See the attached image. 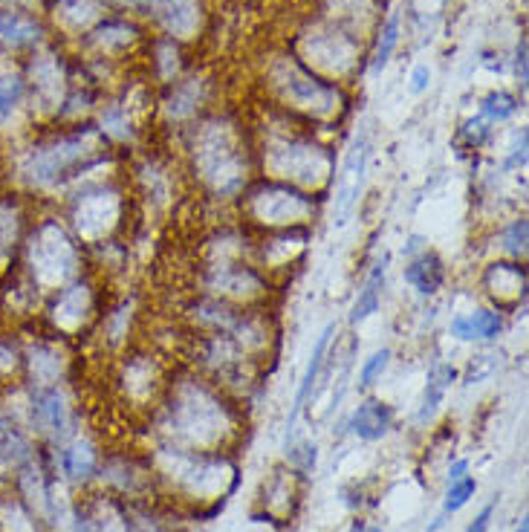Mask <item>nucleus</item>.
<instances>
[{"mask_svg":"<svg viewBox=\"0 0 529 532\" xmlns=\"http://www.w3.org/2000/svg\"><path fill=\"white\" fill-rule=\"evenodd\" d=\"M443 524H446V515H440V518H434V521H431V527H428V530H425V532H440V530H443Z\"/></svg>","mask_w":529,"mask_h":532,"instance_id":"obj_38","label":"nucleus"},{"mask_svg":"<svg viewBox=\"0 0 529 532\" xmlns=\"http://www.w3.org/2000/svg\"><path fill=\"white\" fill-rule=\"evenodd\" d=\"M24 339V379L21 385H67L70 356L67 342L47 333L41 324Z\"/></svg>","mask_w":529,"mask_h":532,"instance_id":"obj_11","label":"nucleus"},{"mask_svg":"<svg viewBox=\"0 0 529 532\" xmlns=\"http://www.w3.org/2000/svg\"><path fill=\"white\" fill-rule=\"evenodd\" d=\"M483 287L503 313L527 298V269L518 261H495L483 272Z\"/></svg>","mask_w":529,"mask_h":532,"instance_id":"obj_16","label":"nucleus"},{"mask_svg":"<svg viewBox=\"0 0 529 532\" xmlns=\"http://www.w3.org/2000/svg\"><path fill=\"white\" fill-rule=\"evenodd\" d=\"M24 379V339L15 327H0V388L9 391Z\"/></svg>","mask_w":529,"mask_h":532,"instance_id":"obj_23","label":"nucleus"},{"mask_svg":"<svg viewBox=\"0 0 529 532\" xmlns=\"http://www.w3.org/2000/svg\"><path fill=\"white\" fill-rule=\"evenodd\" d=\"M32 0H0V9H27Z\"/></svg>","mask_w":529,"mask_h":532,"instance_id":"obj_36","label":"nucleus"},{"mask_svg":"<svg viewBox=\"0 0 529 532\" xmlns=\"http://www.w3.org/2000/svg\"><path fill=\"white\" fill-rule=\"evenodd\" d=\"M527 229H529V223L524 214H521V217H515V220L503 229L501 249L509 255V258H515V261L527 255Z\"/></svg>","mask_w":529,"mask_h":532,"instance_id":"obj_29","label":"nucleus"},{"mask_svg":"<svg viewBox=\"0 0 529 532\" xmlns=\"http://www.w3.org/2000/svg\"><path fill=\"white\" fill-rule=\"evenodd\" d=\"M368 157H371V139H368V131L356 133L350 151L342 162V171L336 177V188H333V223L336 226H344L347 217L356 209V200L362 194V186H365V171H368Z\"/></svg>","mask_w":529,"mask_h":532,"instance_id":"obj_14","label":"nucleus"},{"mask_svg":"<svg viewBox=\"0 0 529 532\" xmlns=\"http://www.w3.org/2000/svg\"><path fill=\"white\" fill-rule=\"evenodd\" d=\"M344 426L362 443H376V440L388 437V431L394 428V408L379 399H365L353 408V414L347 417Z\"/></svg>","mask_w":529,"mask_h":532,"instance_id":"obj_19","label":"nucleus"},{"mask_svg":"<svg viewBox=\"0 0 529 532\" xmlns=\"http://www.w3.org/2000/svg\"><path fill=\"white\" fill-rule=\"evenodd\" d=\"M125 397L133 399L136 405H151L157 402L159 391L165 388L162 382V371H159L157 359L148 353H131L122 365V376H119ZM154 408V405H151Z\"/></svg>","mask_w":529,"mask_h":532,"instance_id":"obj_15","label":"nucleus"},{"mask_svg":"<svg viewBox=\"0 0 529 532\" xmlns=\"http://www.w3.org/2000/svg\"><path fill=\"white\" fill-rule=\"evenodd\" d=\"M105 162L99 131L90 125L76 131H55L29 142L12 162V188L24 191L27 197L53 194L64 186L76 183L81 171L96 168Z\"/></svg>","mask_w":529,"mask_h":532,"instance_id":"obj_2","label":"nucleus"},{"mask_svg":"<svg viewBox=\"0 0 529 532\" xmlns=\"http://www.w3.org/2000/svg\"><path fill=\"white\" fill-rule=\"evenodd\" d=\"M18 269L47 298L84 275V246L61 214H35L24 238Z\"/></svg>","mask_w":529,"mask_h":532,"instance_id":"obj_3","label":"nucleus"},{"mask_svg":"<svg viewBox=\"0 0 529 532\" xmlns=\"http://www.w3.org/2000/svg\"><path fill=\"white\" fill-rule=\"evenodd\" d=\"M492 515H495V501H492V504H486L480 512H477V518L469 524V527H466V532H489Z\"/></svg>","mask_w":529,"mask_h":532,"instance_id":"obj_32","label":"nucleus"},{"mask_svg":"<svg viewBox=\"0 0 529 532\" xmlns=\"http://www.w3.org/2000/svg\"><path fill=\"white\" fill-rule=\"evenodd\" d=\"M266 168L272 171L269 180H281L290 186L313 191L324 186L333 174V154L307 139L278 142L266 151Z\"/></svg>","mask_w":529,"mask_h":532,"instance_id":"obj_10","label":"nucleus"},{"mask_svg":"<svg viewBox=\"0 0 529 532\" xmlns=\"http://www.w3.org/2000/svg\"><path fill=\"white\" fill-rule=\"evenodd\" d=\"M518 99L512 96V93H489L486 99H483V105H480V116L483 119H489V122H506L509 116H515L518 113Z\"/></svg>","mask_w":529,"mask_h":532,"instance_id":"obj_28","label":"nucleus"},{"mask_svg":"<svg viewBox=\"0 0 529 532\" xmlns=\"http://www.w3.org/2000/svg\"><path fill=\"white\" fill-rule=\"evenodd\" d=\"M515 532H529V518H527V515L521 518V524L515 527Z\"/></svg>","mask_w":529,"mask_h":532,"instance_id":"obj_41","label":"nucleus"},{"mask_svg":"<svg viewBox=\"0 0 529 532\" xmlns=\"http://www.w3.org/2000/svg\"><path fill=\"white\" fill-rule=\"evenodd\" d=\"M32 197L12 186L0 188V281H6L21 266L24 238L32 223Z\"/></svg>","mask_w":529,"mask_h":532,"instance_id":"obj_12","label":"nucleus"},{"mask_svg":"<svg viewBox=\"0 0 529 532\" xmlns=\"http://www.w3.org/2000/svg\"><path fill=\"white\" fill-rule=\"evenodd\" d=\"M6 475H9V469H6V463H3V457H0V486H6Z\"/></svg>","mask_w":529,"mask_h":532,"instance_id":"obj_40","label":"nucleus"},{"mask_svg":"<svg viewBox=\"0 0 529 532\" xmlns=\"http://www.w3.org/2000/svg\"><path fill=\"white\" fill-rule=\"evenodd\" d=\"M449 333L457 342H495L503 333V313L492 307H480L475 313L454 316Z\"/></svg>","mask_w":529,"mask_h":532,"instance_id":"obj_20","label":"nucleus"},{"mask_svg":"<svg viewBox=\"0 0 529 532\" xmlns=\"http://www.w3.org/2000/svg\"><path fill=\"white\" fill-rule=\"evenodd\" d=\"M21 405H9L27 431L50 449L61 446L76 434V405L64 385H18Z\"/></svg>","mask_w":529,"mask_h":532,"instance_id":"obj_5","label":"nucleus"},{"mask_svg":"<svg viewBox=\"0 0 529 532\" xmlns=\"http://www.w3.org/2000/svg\"><path fill=\"white\" fill-rule=\"evenodd\" d=\"M454 379H457V371H454L451 365H443V362H434V365H431V371L425 376V391L423 399H420V411H417V420H420V423H428V420L440 411V405H443V399L449 394Z\"/></svg>","mask_w":529,"mask_h":532,"instance_id":"obj_24","label":"nucleus"},{"mask_svg":"<svg viewBox=\"0 0 529 532\" xmlns=\"http://www.w3.org/2000/svg\"><path fill=\"white\" fill-rule=\"evenodd\" d=\"M405 284L417 295L428 298V295H434L446 284V264L440 261L437 252L425 249L420 255H414L405 266Z\"/></svg>","mask_w":529,"mask_h":532,"instance_id":"obj_21","label":"nucleus"},{"mask_svg":"<svg viewBox=\"0 0 529 532\" xmlns=\"http://www.w3.org/2000/svg\"><path fill=\"white\" fill-rule=\"evenodd\" d=\"M347 532H368V524H365V521H353Z\"/></svg>","mask_w":529,"mask_h":532,"instance_id":"obj_39","label":"nucleus"},{"mask_svg":"<svg viewBox=\"0 0 529 532\" xmlns=\"http://www.w3.org/2000/svg\"><path fill=\"white\" fill-rule=\"evenodd\" d=\"M151 469L157 480L171 483V489H177L180 498L194 504H206V501L226 504L240 483L238 463H232L226 452H191L165 440Z\"/></svg>","mask_w":529,"mask_h":532,"instance_id":"obj_4","label":"nucleus"},{"mask_svg":"<svg viewBox=\"0 0 529 532\" xmlns=\"http://www.w3.org/2000/svg\"><path fill=\"white\" fill-rule=\"evenodd\" d=\"M102 449L93 437L87 434H73L70 440H64L61 446L50 449L53 460V472L70 486H90L93 480H99V466H102Z\"/></svg>","mask_w":529,"mask_h":532,"instance_id":"obj_13","label":"nucleus"},{"mask_svg":"<svg viewBox=\"0 0 529 532\" xmlns=\"http://www.w3.org/2000/svg\"><path fill=\"white\" fill-rule=\"evenodd\" d=\"M391 359H394V350L391 347H379V350H373L371 356L362 362V368H359V388H373L385 371H388V365H391Z\"/></svg>","mask_w":529,"mask_h":532,"instance_id":"obj_27","label":"nucleus"},{"mask_svg":"<svg viewBox=\"0 0 529 532\" xmlns=\"http://www.w3.org/2000/svg\"><path fill=\"white\" fill-rule=\"evenodd\" d=\"M102 313L105 310L99 307L96 284L87 275H79L76 281L64 284L61 290L44 298L38 321L47 333L58 336L61 342H73L84 333H90V327L102 319Z\"/></svg>","mask_w":529,"mask_h":532,"instance_id":"obj_8","label":"nucleus"},{"mask_svg":"<svg viewBox=\"0 0 529 532\" xmlns=\"http://www.w3.org/2000/svg\"><path fill=\"white\" fill-rule=\"evenodd\" d=\"M388 264H391V255H385L382 261L373 264L371 275L365 278L362 290H359L356 301H353V307H350V324H362V321L371 319L373 313H379V307H382V295H385Z\"/></svg>","mask_w":529,"mask_h":532,"instance_id":"obj_22","label":"nucleus"},{"mask_svg":"<svg viewBox=\"0 0 529 532\" xmlns=\"http://www.w3.org/2000/svg\"><path fill=\"white\" fill-rule=\"evenodd\" d=\"M194 177H200V183L212 197L220 200H232L243 194V188L249 183L246 174V160L240 145L220 133V136H203L194 148Z\"/></svg>","mask_w":529,"mask_h":532,"instance_id":"obj_9","label":"nucleus"},{"mask_svg":"<svg viewBox=\"0 0 529 532\" xmlns=\"http://www.w3.org/2000/svg\"><path fill=\"white\" fill-rule=\"evenodd\" d=\"M515 70H518V79H521V84H527V38H521V44H518Z\"/></svg>","mask_w":529,"mask_h":532,"instance_id":"obj_34","label":"nucleus"},{"mask_svg":"<svg viewBox=\"0 0 529 532\" xmlns=\"http://www.w3.org/2000/svg\"><path fill=\"white\" fill-rule=\"evenodd\" d=\"M44 41V24L29 9H0V47L12 53L38 50Z\"/></svg>","mask_w":529,"mask_h":532,"instance_id":"obj_18","label":"nucleus"},{"mask_svg":"<svg viewBox=\"0 0 529 532\" xmlns=\"http://www.w3.org/2000/svg\"><path fill=\"white\" fill-rule=\"evenodd\" d=\"M368 532H382V527H371V524H368Z\"/></svg>","mask_w":529,"mask_h":532,"instance_id":"obj_42","label":"nucleus"},{"mask_svg":"<svg viewBox=\"0 0 529 532\" xmlns=\"http://www.w3.org/2000/svg\"><path fill=\"white\" fill-rule=\"evenodd\" d=\"M466 475H469V460H466V457H463V460H454L449 466V483L466 478Z\"/></svg>","mask_w":529,"mask_h":532,"instance_id":"obj_35","label":"nucleus"},{"mask_svg":"<svg viewBox=\"0 0 529 532\" xmlns=\"http://www.w3.org/2000/svg\"><path fill=\"white\" fill-rule=\"evenodd\" d=\"M6 417H9V402H6V391L0 388V426H3Z\"/></svg>","mask_w":529,"mask_h":532,"instance_id":"obj_37","label":"nucleus"},{"mask_svg":"<svg viewBox=\"0 0 529 532\" xmlns=\"http://www.w3.org/2000/svg\"><path fill=\"white\" fill-rule=\"evenodd\" d=\"M27 76L18 70H6L0 73V128H6L18 110L27 105Z\"/></svg>","mask_w":529,"mask_h":532,"instance_id":"obj_25","label":"nucleus"},{"mask_svg":"<svg viewBox=\"0 0 529 532\" xmlns=\"http://www.w3.org/2000/svg\"><path fill=\"white\" fill-rule=\"evenodd\" d=\"M333 336H336V324H327V327L321 330V336L316 339V345H313L310 362H307V371H304L301 382H298V391H295V399H292V411L290 417H287V440L298 437V417H301L307 399H313V394H316L318 376H321V368H324V362H327L330 339H333ZM287 440H284V443H287Z\"/></svg>","mask_w":529,"mask_h":532,"instance_id":"obj_17","label":"nucleus"},{"mask_svg":"<svg viewBox=\"0 0 529 532\" xmlns=\"http://www.w3.org/2000/svg\"><path fill=\"white\" fill-rule=\"evenodd\" d=\"M240 197L246 220L272 232L307 226L316 217V197L281 180H261L258 186L243 188Z\"/></svg>","mask_w":529,"mask_h":532,"instance_id":"obj_7","label":"nucleus"},{"mask_svg":"<svg viewBox=\"0 0 529 532\" xmlns=\"http://www.w3.org/2000/svg\"><path fill=\"white\" fill-rule=\"evenodd\" d=\"M61 217L81 246H99L119 229L125 217V194L113 183H87L70 194Z\"/></svg>","mask_w":529,"mask_h":532,"instance_id":"obj_6","label":"nucleus"},{"mask_svg":"<svg viewBox=\"0 0 529 532\" xmlns=\"http://www.w3.org/2000/svg\"><path fill=\"white\" fill-rule=\"evenodd\" d=\"M428 81H431V70H428V64H417V67H414V73H411V93H423L425 87H428Z\"/></svg>","mask_w":529,"mask_h":532,"instance_id":"obj_33","label":"nucleus"},{"mask_svg":"<svg viewBox=\"0 0 529 532\" xmlns=\"http://www.w3.org/2000/svg\"><path fill=\"white\" fill-rule=\"evenodd\" d=\"M475 495H477V480L472 478V475H466V478L449 483V489H446V501H443V515L460 512V509L469 504Z\"/></svg>","mask_w":529,"mask_h":532,"instance_id":"obj_30","label":"nucleus"},{"mask_svg":"<svg viewBox=\"0 0 529 532\" xmlns=\"http://www.w3.org/2000/svg\"><path fill=\"white\" fill-rule=\"evenodd\" d=\"M159 417L165 443L191 452H223L238 434L235 408L226 402L220 385L200 376H183L177 382L171 379Z\"/></svg>","mask_w":529,"mask_h":532,"instance_id":"obj_1","label":"nucleus"},{"mask_svg":"<svg viewBox=\"0 0 529 532\" xmlns=\"http://www.w3.org/2000/svg\"><path fill=\"white\" fill-rule=\"evenodd\" d=\"M382 38H379V44H376V53H373V64L371 70L373 73H379L388 61H391V55H394V50H397L399 44V15L394 12L388 21H385V27H382V32H379Z\"/></svg>","mask_w":529,"mask_h":532,"instance_id":"obj_26","label":"nucleus"},{"mask_svg":"<svg viewBox=\"0 0 529 532\" xmlns=\"http://www.w3.org/2000/svg\"><path fill=\"white\" fill-rule=\"evenodd\" d=\"M489 125H492V122H489V119H483V116H477V119H472V122H466V128H463L466 145H469V148H480V145L489 139V133H492Z\"/></svg>","mask_w":529,"mask_h":532,"instance_id":"obj_31","label":"nucleus"}]
</instances>
